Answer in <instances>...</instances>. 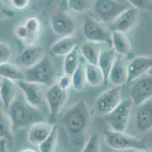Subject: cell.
Segmentation results:
<instances>
[{
	"instance_id": "6da1fadb",
	"label": "cell",
	"mask_w": 152,
	"mask_h": 152,
	"mask_svg": "<svg viewBox=\"0 0 152 152\" xmlns=\"http://www.w3.org/2000/svg\"><path fill=\"white\" fill-rule=\"evenodd\" d=\"M91 119L89 106L84 100H80L66 111L62 124L71 139H78L86 132Z\"/></svg>"
},
{
	"instance_id": "7a4b0ae2",
	"label": "cell",
	"mask_w": 152,
	"mask_h": 152,
	"mask_svg": "<svg viewBox=\"0 0 152 152\" xmlns=\"http://www.w3.org/2000/svg\"><path fill=\"white\" fill-rule=\"evenodd\" d=\"M14 131L45 121V116L37 107L27 102L23 94H18L8 110Z\"/></svg>"
},
{
	"instance_id": "3957f363",
	"label": "cell",
	"mask_w": 152,
	"mask_h": 152,
	"mask_svg": "<svg viewBox=\"0 0 152 152\" xmlns=\"http://www.w3.org/2000/svg\"><path fill=\"white\" fill-rule=\"evenodd\" d=\"M24 73L25 80L27 82H36L49 87L56 83L58 79L55 62L48 54H45L40 62L27 69Z\"/></svg>"
},
{
	"instance_id": "277c9868",
	"label": "cell",
	"mask_w": 152,
	"mask_h": 152,
	"mask_svg": "<svg viewBox=\"0 0 152 152\" xmlns=\"http://www.w3.org/2000/svg\"><path fill=\"white\" fill-rule=\"evenodd\" d=\"M105 144L110 148L117 151L145 150L147 140L145 138H138L125 133V132H116L107 130L103 132Z\"/></svg>"
},
{
	"instance_id": "5b68a950",
	"label": "cell",
	"mask_w": 152,
	"mask_h": 152,
	"mask_svg": "<svg viewBox=\"0 0 152 152\" xmlns=\"http://www.w3.org/2000/svg\"><path fill=\"white\" fill-rule=\"evenodd\" d=\"M133 106L130 98L124 99L114 110L104 116V119L111 130L116 132H125L126 130Z\"/></svg>"
},
{
	"instance_id": "8992f818",
	"label": "cell",
	"mask_w": 152,
	"mask_h": 152,
	"mask_svg": "<svg viewBox=\"0 0 152 152\" xmlns=\"http://www.w3.org/2000/svg\"><path fill=\"white\" fill-rule=\"evenodd\" d=\"M43 31L41 21L35 16H30L23 24L18 25L15 33L18 39L27 46H34Z\"/></svg>"
},
{
	"instance_id": "52a82bcc",
	"label": "cell",
	"mask_w": 152,
	"mask_h": 152,
	"mask_svg": "<svg viewBox=\"0 0 152 152\" xmlns=\"http://www.w3.org/2000/svg\"><path fill=\"white\" fill-rule=\"evenodd\" d=\"M83 33L86 41L111 45V33L101 22L88 16L83 25Z\"/></svg>"
},
{
	"instance_id": "ba28073f",
	"label": "cell",
	"mask_w": 152,
	"mask_h": 152,
	"mask_svg": "<svg viewBox=\"0 0 152 152\" xmlns=\"http://www.w3.org/2000/svg\"><path fill=\"white\" fill-rule=\"evenodd\" d=\"M45 100L49 110V122L55 124L56 118L67 100V90L61 88L55 83L45 93Z\"/></svg>"
},
{
	"instance_id": "9c48e42d",
	"label": "cell",
	"mask_w": 152,
	"mask_h": 152,
	"mask_svg": "<svg viewBox=\"0 0 152 152\" xmlns=\"http://www.w3.org/2000/svg\"><path fill=\"white\" fill-rule=\"evenodd\" d=\"M121 99V87H114L102 92L95 100V108L98 112L106 116L120 104Z\"/></svg>"
},
{
	"instance_id": "30bf717a",
	"label": "cell",
	"mask_w": 152,
	"mask_h": 152,
	"mask_svg": "<svg viewBox=\"0 0 152 152\" xmlns=\"http://www.w3.org/2000/svg\"><path fill=\"white\" fill-rule=\"evenodd\" d=\"M126 9L117 0H95L94 11L104 22H113Z\"/></svg>"
},
{
	"instance_id": "8fae6325",
	"label": "cell",
	"mask_w": 152,
	"mask_h": 152,
	"mask_svg": "<svg viewBox=\"0 0 152 152\" xmlns=\"http://www.w3.org/2000/svg\"><path fill=\"white\" fill-rule=\"evenodd\" d=\"M19 89L21 90L27 102L35 107H42L46 104L45 93L43 85L30 82L27 81H20L17 82Z\"/></svg>"
},
{
	"instance_id": "7c38bea8",
	"label": "cell",
	"mask_w": 152,
	"mask_h": 152,
	"mask_svg": "<svg viewBox=\"0 0 152 152\" xmlns=\"http://www.w3.org/2000/svg\"><path fill=\"white\" fill-rule=\"evenodd\" d=\"M129 98L135 107L152 99V75L142 76L136 80L129 92Z\"/></svg>"
},
{
	"instance_id": "4fadbf2b",
	"label": "cell",
	"mask_w": 152,
	"mask_h": 152,
	"mask_svg": "<svg viewBox=\"0 0 152 152\" xmlns=\"http://www.w3.org/2000/svg\"><path fill=\"white\" fill-rule=\"evenodd\" d=\"M50 24L52 30L61 37L72 36L77 29L75 21L65 12H57L51 17Z\"/></svg>"
},
{
	"instance_id": "5bb4252c",
	"label": "cell",
	"mask_w": 152,
	"mask_h": 152,
	"mask_svg": "<svg viewBox=\"0 0 152 152\" xmlns=\"http://www.w3.org/2000/svg\"><path fill=\"white\" fill-rule=\"evenodd\" d=\"M151 69H152V56H139L134 57L127 65V83L135 82L140 79Z\"/></svg>"
},
{
	"instance_id": "9a60e30c",
	"label": "cell",
	"mask_w": 152,
	"mask_h": 152,
	"mask_svg": "<svg viewBox=\"0 0 152 152\" xmlns=\"http://www.w3.org/2000/svg\"><path fill=\"white\" fill-rule=\"evenodd\" d=\"M138 18V9L135 8H126L110 24L112 32L126 33L134 27Z\"/></svg>"
},
{
	"instance_id": "2e32d148",
	"label": "cell",
	"mask_w": 152,
	"mask_h": 152,
	"mask_svg": "<svg viewBox=\"0 0 152 152\" xmlns=\"http://www.w3.org/2000/svg\"><path fill=\"white\" fill-rule=\"evenodd\" d=\"M135 123L138 130L146 133L152 129V99L137 107Z\"/></svg>"
},
{
	"instance_id": "e0dca14e",
	"label": "cell",
	"mask_w": 152,
	"mask_h": 152,
	"mask_svg": "<svg viewBox=\"0 0 152 152\" xmlns=\"http://www.w3.org/2000/svg\"><path fill=\"white\" fill-rule=\"evenodd\" d=\"M54 125L50 122L42 121L30 125L27 134V139L29 142L34 146L39 145L50 135Z\"/></svg>"
},
{
	"instance_id": "ac0fdd59",
	"label": "cell",
	"mask_w": 152,
	"mask_h": 152,
	"mask_svg": "<svg viewBox=\"0 0 152 152\" xmlns=\"http://www.w3.org/2000/svg\"><path fill=\"white\" fill-rule=\"evenodd\" d=\"M128 72L127 65L121 57L117 56L109 74L108 82H111L116 87H122L127 84Z\"/></svg>"
},
{
	"instance_id": "d6986e66",
	"label": "cell",
	"mask_w": 152,
	"mask_h": 152,
	"mask_svg": "<svg viewBox=\"0 0 152 152\" xmlns=\"http://www.w3.org/2000/svg\"><path fill=\"white\" fill-rule=\"evenodd\" d=\"M19 87L16 82L7 79H2L0 82V100L2 106L9 110L11 104L18 94Z\"/></svg>"
},
{
	"instance_id": "ffe728a7",
	"label": "cell",
	"mask_w": 152,
	"mask_h": 152,
	"mask_svg": "<svg viewBox=\"0 0 152 152\" xmlns=\"http://www.w3.org/2000/svg\"><path fill=\"white\" fill-rule=\"evenodd\" d=\"M45 53L42 48L36 46H27L19 56V62L27 69L42 60Z\"/></svg>"
},
{
	"instance_id": "44dd1931",
	"label": "cell",
	"mask_w": 152,
	"mask_h": 152,
	"mask_svg": "<svg viewBox=\"0 0 152 152\" xmlns=\"http://www.w3.org/2000/svg\"><path fill=\"white\" fill-rule=\"evenodd\" d=\"M78 47V40L73 36L62 37L50 47V53L55 56H66Z\"/></svg>"
},
{
	"instance_id": "7402d4cb",
	"label": "cell",
	"mask_w": 152,
	"mask_h": 152,
	"mask_svg": "<svg viewBox=\"0 0 152 152\" xmlns=\"http://www.w3.org/2000/svg\"><path fill=\"white\" fill-rule=\"evenodd\" d=\"M111 46L116 53L122 56H128L132 52V45L126 33L112 32Z\"/></svg>"
},
{
	"instance_id": "603a6c76",
	"label": "cell",
	"mask_w": 152,
	"mask_h": 152,
	"mask_svg": "<svg viewBox=\"0 0 152 152\" xmlns=\"http://www.w3.org/2000/svg\"><path fill=\"white\" fill-rule=\"evenodd\" d=\"M101 44L86 41L80 47V52L83 58L87 63L98 65L99 56L101 53Z\"/></svg>"
},
{
	"instance_id": "cb8c5ba5",
	"label": "cell",
	"mask_w": 152,
	"mask_h": 152,
	"mask_svg": "<svg viewBox=\"0 0 152 152\" xmlns=\"http://www.w3.org/2000/svg\"><path fill=\"white\" fill-rule=\"evenodd\" d=\"M116 58V53L113 48L109 49V50H102L101 51L100 56L99 58V62H98V65L102 71L105 79V83L108 82L109 74H110L111 68L113 66L115 61Z\"/></svg>"
},
{
	"instance_id": "d4e9b609",
	"label": "cell",
	"mask_w": 152,
	"mask_h": 152,
	"mask_svg": "<svg viewBox=\"0 0 152 152\" xmlns=\"http://www.w3.org/2000/svg\"><path fill=\"white\" fill-rule=\"evenodd\" d=\"M86 80L92 87H100L106 85L104 74L98 65H86Z\"/></svg>"
},
{
	"instance_id": "484cf974",
	"label": "cell",
	"mask_w": 152,
	"mask_h": 152,
	"mask_svg": "<svg viewBox=\"0 0 152 152\" xmlns=\"http://www.w3.org/2000/svg\"><path fill=\"white\" fill-rule=\"evenodd\" d=\"M0 76L2 79H7L15 82L25 80V73L15 64L5 62L0 64Z\"/></svg>"
},
{
	"instance_id": "4316f807",
	"label": "cell",
	"mask_w": 152,
	"mask_h": 152,
	"mask_svg": "<svg viewBox=\"0 0 152 152\" xmlns=\"http://www.w3.org/2000/svg\"><path fill=\"white\" fill-rule=\"evenodd\" d=\"M82 60V56L80 52V47H77L73 51L64 56L63 62L64 74L73 75Z\"/></svg>"
},
{
	"instance_id": "83f0119b",
	"label": "cell",
	"mask_w": 152,
	"mask_h": 152,
	"mask_svg": "<svg viewBox=\"0 0 152 152\" xmlns=\"http://www.w3.org/2000/svg\"><path fill=\"white\" fill-rule=\"evenodd\" d=\"M13 125L9 114L0 107V140H12Z\"/></svg>"
},
{
	"instance_id": "f1b7e54d",
	"label": "cell",
	"mask_w": 152,
	"mask_h": 152,
	"mask_svg": "<svg viewBox=\"0 0 152 152\" xmlns=\"http://www.w3.org/2000/svg\"><path fill=\"white\" fill-rule=\"evenodd\" d=\"M59 130L57 125H54L52 132L41 143L39 148V152H55L58 142Z\"/></svg>"
},
{
	"instance_id": "f546056e",
	"label": "cell",
	"mask_w": 152,
	"mask_h": 152,
	"mask_svg": "<svg viewBox=\"0 0 152 152\" xmlns=\"http://www.w3.org/2000/svg\"><path fill=\"white\" fill-rule=\"evenodd\" d=\"M72 81H73L72 87H74V88L77 91H82L85 88V86L87 83L86 80V65L84 64L83 57L80 64L72 75Z\"/></svg>"
},
{
	"instance_id": "4dcf8cb0",
	"label": "cell",
	"mask_w": 152,
	"mask_h": 152,
	"mask_svg": "<svg viewBox=\"0 0 152 152\" xmlns=\"http://www.w3.org/2000/svg\"><path fill=\"white\" fill-rule=\"evenodd\" d=\"M81 152H101V141L99 134H92L84 145Z\"/></svg>"
},
{
	"instance_id": "1f68e13d",
	"label": "cell",
	"mask_w": 152,
	"mask_h": 152,
	"mask_svg": "<svg viewBox=\"0 0 152 152\" xmlns=\"http://www.w3.org/2000/svg\"><path fill=\"white\" fill-rule=\"evenodd\" d=\"M67 5L70 9L75 12H84L89 8V2L88 0H66Z\"/></svg>"
},
{
	"instance_id": "d6a6232c",
	"label": "cell",
	"mask_w": 152,
	"mask_h": 152,
	"mask_svg": "<svg viewBox=\"0 0 152 152\" xmlns=\"http://www.w3.org/2000/svg\"><path fill=\"white\" fill-rule=\"evenodd\" d=\"M12 56V50L9 44L0 42V64L8 62Z\"/></svg>"
},
{
	"instance_id": "836d02e7",
	"label": "cell",
	"mask_w": 152,
	"mask_h": 152,
	"mask_svg": "<svg viewBox=\"0 0 152 152\" xmlns=\"http://www.w3.org/2000/svg\"><path fill=\"white\" fill-rule=\"evenodd\" d=\"M136 9L149 10L152 12V4L151 0H126Z\"/></svg>"
},
{
	"instance_id": "e575fe53",
	"label": "cell",
	"mask_w": 152,
	"mask_h": 152,
	"mask_svg": "<svg viewBox=\"0 0 152 152\" xmlns=\"http://www.w3.org/2000/svg\"><path fill=\"white\" fill-rule=\"evenodd\" d=\"M56 84L64 90H67V89L70 88L73 85V81H72V75L64 74L63 75L60 76L58 79Z\"/></svg>"
},
{
	"instance_id": "d590c367",
	"label": "cell",
	"mask_w": 152,
	"mask_h": 152,
	"mask_svg": "<svg viewBox=\"0 0 152 152\" xmlns=\"http://www.w3.org/2000/svg\"><path fill=\"white\" fill-rule=\"evenodd\" d=\"M12 8L15 10L23 11L30 5V0H10Z\"/></svg>"
},
{
	"instance_id": "8d00e7d4",
	"label": "cell",
	"mask_w": 152,
	"mask_h": 152,
	"mask_svg": "<svg viewBox=\"0 0 152 152\" xmlns=\"http://www.w3.org/2000/svg\"><path fill=\"white\" fill-rule=\"evenodd\" d=\"M0 152H9L6 140L0 141Z\"/></svg>"
},
{
	"instance_id": "74e56055",
	"label": "cell",
	"mask_w": 152,
	"mask_h": 152,
	"mask_svg": "<svg viewBox=\"0 0 152 152\" xmlns=\"http://www.w3.org/2000/svg\"><path fill=\"white\" fill-rule=\"evenodd\" d=\"M6 11H7V9H6V8H5V4H4L3 1H2V0H0V15H1V14L4 15Z\"/></svg>"
},
{
	"instance_id": "f35d334b",
	"label": "cell",
	"mask_w": 152,
	"mask_h": 152,
	"mask_svg": "<svg viewBox=\"0 0 152 152\" xmlns=\"http://www.w3.org/2000/svg\"><path fill=\"white\" fill-rule=\"evenodd\" d=\"M19 152H37V151L34 150V149L30 148H27L22 149V150H20Z\"/></svg>"
},
{
	"instance_id": "ab89813d",
	"label": "cell",
	"mask_w": 152,
	"mask_h": 152,
	"mask_svg": "<svg viewBox=\"0 0 152 152\" xmlns=\"http://www.w3.org/2000/svg\"><path fill=\"white\" fill-rule=\"evenodd\" d=\"M135 152H152V150H148V149H145V150H138Z\"/></svg>"
},
{
	"instance_id": "60d3db41",
	"label": "cell",
	"mask_w": 152,
	"mask_h": 152,
	"mask_svg": "<svg viewBox=\"0 0 152 152\" xmlns=\"http://www.w3.org/2000/svg\"><path fill=\"white\" fill-rule=\"evenodd\" d=\"M151 18H152V12H151Z\"/></svg>"
}]
</instances>
